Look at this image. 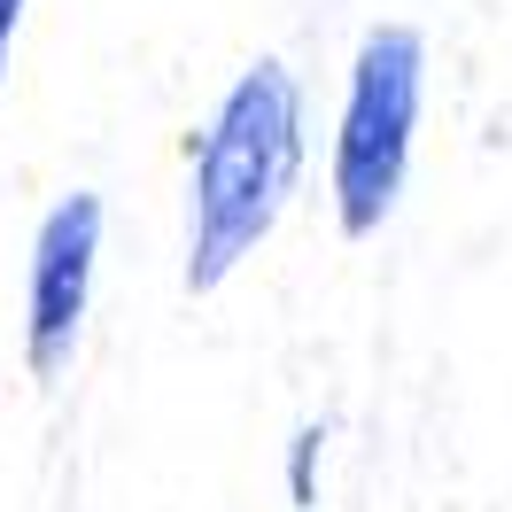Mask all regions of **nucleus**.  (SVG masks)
<instances>
[{
    "instance_id": "nucleus-3",
    "label": "nucleus",
    "mask_w": 512,
    "mask_h": 512,
    "mask_svg": "<svg viewBox=\"0 0 512 512\" xmlns=\"http://www.w3.org/2000/svg\"><path fill=\"white\" fill-rule=\"evenodd\" d=\"M94 256H101V202L94 194H70L47 210L32 241V319H24V350L32 373H63L78 319H86V295H94Z\"/></svg>"
},
{
    "instance_id": "nucleus-5",
    "label": "nucleus",
    "mask_w": 512,
    "mask_h": 512,
    "mask_svg": "<svg viewBox=\"0 0 512 512\" xmlns=\"http://www.w3.org/2000/svg\"><path fill=\"white\" fill-rule=\"evenodd\" d=\"M16 24H24V0H0V70H8V39H16Z\"/></svg>"
},
{
    "instance_id": "nucleus-2",
    "label": "nucleus",
    "mask_w": 512,
    "mask_h": 512,
    "mask_svg": "<svg viewBox=\"0 0 512 512\" xmlns=\"http://www.w3.org/2000/svg\"><path fill=\"white\" fill-rule=\"evenodd\" d=\"M419 94H427V47H419V32L412 24L365 32L357 70H350V101H342V132H334V210H342L350 241L381 233V218L404 194Z\"/></svg>"
},
{
    "instance_id": "nucleus-1",
    "label": "nucleus",
    "mask_w": 512,
    "mask_h": 512,
    "mask_svg": "<svg viewBox=\"0 0 512 512\" xmlns=\"http://www.w3.org/2000/svg\"><path fill=\"white\" fill-rule=\"evenodd\" d=\"M303 163V94L280 63H256L233 78L218 117L194 148V225H187V288L210 295L256 256V241L280 225Z\"/></svg>"
},
{
    "instance_id": "nucleus-4",
    "label": "nucleus",
    "mask_w": 512,
    "mask_h": 512,
    "mask_svg": "<svg viewBox=\"0 0 512 512\" xmlns=\"http://www.w3.org/2000/svg\"><path fill=\"white\" fill-rule=\"evenodd\" d=\"M319 427H303V435H295V458H288V489H295V505H311V466H319Z\"/></svg>"
}]
</instances>
